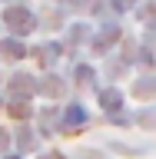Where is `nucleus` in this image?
Instances as JSON below:
<instances>
[{
	"label": "nucleus",
	"mask_w": 156,
	"mask_h": 159,
	"mask_svg": "<svg viewBox=\"0 0 156 159\" xmlns=\"http://www.w3.org/2000/svg\"><path fill=\"white\" fill-rule=\"evenodd\" d=\"M7 23L17 30V33H27L33 20H30V13H27V10H7Z\"/></svg>",
	"instance_id": "1"
},
{
	"label": "nucleus",
	"mask_w": 156,
	"mask_h": 159,
	"mask_svg": "<svg viewBox=\"0 0 156 159\" xmlns=\"http://www.w3.org/2000/svg\"><path fill=\"white\" fill-rule=\"evenodd\" d=\"M100 99L106 103V109H120V103H123V96H120L116 89H106V93H103V96H100Z\"/></svg>",
	"instance_id": "2"
},
{
	"label": "nucleus",
	"mask_w": 156,
	"mask_h": 159,
	"mask_svg": "<svg viewBox=\"0 0 156 159\" xmlns=\"http://www.w3.org/2000/svg\"><path fill=\"white\" fill-rule=\"evenodd\" d=\"M3 53H7V57H20V53H23V47H20V43H13V40H10V43H3Z\"/></svg>",
	"instance_id": "3"
},
{
	"label": "nucleus",
	"mask_w": 156,
	"mask_h": 159,
	"mask_svg": "<svg viewBox=\"0 0 156 159\" xmlns=\"http://www.w3.org/2000/svg\"><path fill=\"white\" fill-rule=\"evenodd\" d=\"M67 119H70V123H83V119H87V113H83V109H70Z\"/></svg>",
	"instance_id": "4"
}]
</instances>
